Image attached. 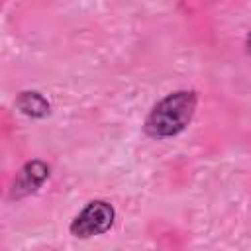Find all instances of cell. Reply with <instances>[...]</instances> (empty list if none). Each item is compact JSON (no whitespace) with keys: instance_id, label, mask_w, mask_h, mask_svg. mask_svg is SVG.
<instances>
[{"instance_id":"6da1fadb","label":"cell","mask_w":251,"mask_h":251,"mask_svg":"<svg viewBox=\"0 0 251 251\" xmlns=\"http://www.w3.org/2000/svg\"><path fill=\"white\" fill-rule=\"evenodd\" d=\"M196 110V94L178 90L157 102L145 120V131L151 137H173L180 133L192 120Z\"/></svg>"},{"instance_id":"277c9868","label":"cell","mask_w":251,"mask_h":251,"mask_svg":"<svg viewBox=\"0 0 251 251\" xmlns=\"http://www.w3.org/2000/svg\"><path fill=\"white\" fill-rule=\"evenodd\" d=\"M16 108L31 118H43L49 114V102L39 92H22L16 100Z\"/></svg>"},{"instance_id":"7a4b0ae2","label":"cell","mask_w":251,"mask_h":251,"mask_svg":"<svg viewBox=\"0 0 251 251\" xmlns=\"http://www.w3.org/2000/svg\"><path fill=\"white\" fill-rule=\"evenodd\" d=\"M114 218H116V212H114L112 204H108L104 200H92L73 220L71 233L75 237H80V239L106 233L112 227Z\"/></svg>"},{"instance_id":"3957f363","label":"cell","mask_w":251,"mask_h":251,"mask_svg":"<svg viewBox=\"0 0 251 251\" xmlns=\"http://www.w3.org/2000/svg\"><path fill=\"white\" fill-rule=\"evenodd\" d=\"M47 176H49V167H47L43 161H37V159H35V161L25 163V165L18 171V175H16V178H14L10 196H12V198H24V196L35 192V190L47 180Z\"/></svg>"},{"instance_id":"5b68a950","label":"cell","mask_w":251,"mask_h":251,"mask_svg":"<svg viewBox=\"0 0 251 251\" xmlns=\"http://www.w3.org/2000/svg\"><path fill=\"white\" fill-rule=\"evenodd\" d=\"M247 49H249V53H251V33L247 35Z\"/></svg>"}]
</instances>
